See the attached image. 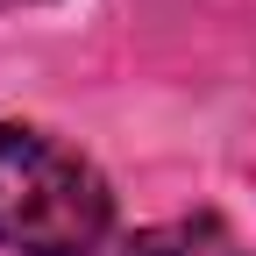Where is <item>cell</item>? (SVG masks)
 <instances>
[{"mask_svg": "<svg viewBox=\"0 0 256 256\" xmlns=\"http://www.w3.org/2000/svg\"><path fill=\"white\" fill-rule=\"evenodd\" d=\"M114 228V192L43 128L0 121V249L8 256H92Z\"/></svg>", "mask_w": 256, "mask_h": 256, "instance_id": "6da1fadb", "label": "cell"}, {"mask_svg": "<svg viewBox=\"0 0 256 256\" xmlns=\"http://www.w3.org/2000/svg\"><path fill=\"white\" fill-rule=\"evenodd\" d=\"M121 256H249L235 242V228L220 214H178V220H156V228L128 235Z\"/></svg>", "mask_w": 256, "mask_h": 256, "instance_id": "7a4b0ae2", "label": "cell"}, {"mask_svg": "<svg viewBox=\"0 0 256 256\" xmlns=\"http://www.w3.org/2000/svg\"><path fill=\"white\" fill-rule=\"evenodd\" d=\"M8 8H36V0H0V14H8Z\"/></svg>", "mask_w": 256, "mask_h": 256, "instance_id": "3957f363", "label": "cell"}]
</instances>
